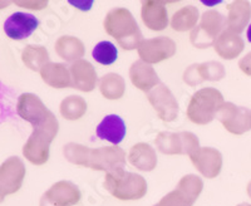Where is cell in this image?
Wrapping results in <instances>:
<instances>
[{"label": "cell", "instance_id": "1", "mask_svg": "<svg viewBox=\"0 0 251 206\" xmlns=\"http://www.w3.org/2000/svg\"><path fill=\"white\" fill-rule=\"evenodd\" d=\"M103 26L109 37L117 40L118 46L123 51L138 48L143 40L140 26L128 9H111L103 20Z\"/></svg>", "mask_w": 251, "mask_h": 206}, {"label": "cell", "instance_id": "2", "mask_svg": "<svg viewBox=\"0 0 251 206\" xmlns=\"http://www.w3.org/2000/svg\"><path fill=\"white\" fill-rule=\"evenodd\" d=\"M59 129L57 117L51 112L49 117L42 125L33 127V132L28 141L23 146V154L25 160L35 165L42 166L49 160V147L55 138Z\"/></svg>", "mask_w": 251, "mask_h": 206}, {"label": "cell", "instance_id": "3", "mask_svg": "<svg viewBox=\"0 0 251 206\" xmlns=\"http://www.w3.org/2000/svg\"><path fill=\"white\" fill-rule=\"evenodd\" d=\"M103 186L109 194L121 201H136L147 194V182L145 178L125 169L106 174Z\"/></svg>", "mask_w": 251, "mask_h": 206}, {"label": "cell", "instance_id": "4", "mask_svg": "<svg viewBox=\"0 0 251 206\" xmlns=\"http://www.w3.org/2000/svg\"><path fill=\"white\" fill-rule=\"evenodd\" d=\"M224 103V96L219 89L214 87L201 88L192 95L186 115L192 123L203 126L215 120Z\"/></svg>", "mask_w": 251, "mask_h": 206}, {"label": "cell", "instance_id": "5", "mask_svg": "<svg viewBox=\"0 0 251 206\" xmlns=\"http://www.w3.org/2000/svg\"><path fill=\"white\" fill-rule=\"evenodd\" d=\"M226 29V19L217 10H206L200 23L190 33V42L195 48L205 49L214 46L220 34Z\"/></svg>", "mask_w": 251, "mask_h": 206}, {"label": "cell", "instance_id": "6", "mask_svg": "<svg viewBox=\"0 0 251 206\" xmlns=\"http://www.w3.org/2000/svg\"><path fill=\"white\" fill-rule=\"evenodd\" d=\"M224 129L232 135H244L251 131V109L240 107L231 102H225L216 116Z\"/></svg>", "mask_w": 251, "mask_h": 206}, {"label": "cell", "instance_id": "7", "mask_svg": "<svg viewBox=\"0 0 251 206\" xmlns=\"http://www.w3.org/2000/svg\"><path fill=\"white\" fill-rule=\"evenodd\" d=\"M126 152L120 146H106L100 149H91L87 167L94 171H103L106 174L125 169Z\"/></svg>", "mask_w": 251, "mask_h": 206}, {"label": "cell", "instance_id": "8", "mask_svg": "<svg viewBox=\"0 0 251 206\" xmlns=\"http://www.w3.org/2000/svg\"><path fill=\"white\" fill-rule=\"evenodd\" d=\"M177 46L169 37H156L143 39L137 48L141 60L149 64L161 63L176 54Z\"/></svg>", "mask_w": 251, "mask_h": 206}, {"label": "cell", "instance_id": "9", "mask_svg": "<svg viewBox=\"0 0 251 206\" xmlns=\"http://www.w3.org/2000/svg\"><path fill=\"white\" fill-rule=\"evenodd\" d=\"M25 166L17 156L6 158L0 167V199L18 192L25 178Z\"/></svg>", "mask_w": 251, "mask_h": 206}, {"label": "cell", "instance_id": "10", "mask_svg": "<svg viewBox=\"0 0 251 206\" xmlns=\"http://www.w3.org/2000/svg\"><path fill=\"white\" fill-rule=\"evenodd\" d=\"M147 100L163 122H174L177 120L180 106L171 89L166 84L160 83L150 91L147 93Z\"/></svg>", "mask_w": 251, "mask_h": 206}, {"label": "cell", "instance_id": "11", "mask_svg": "<svg viewBox=\"0 0 251 206\" xmlns=\"http://www.w3.org/2000/svg\"><path fill=\"white\" fill-rule=\"evenodd\" d=\"M82 199V192L71 181H58L53 183L39 200V206H75Z\"/></svg>", "mask_w": 251, "mask_h": 206}, {"label": "cell", "instance_id": "12", "mask_svg": "<svg viewBox=\"0 0 251 206\" xmlns=\"http://www.w3.org/2000/svg\"><path fill=\"white\" fill-rule=\"evenodd\" d=\"M17 113L20 118L37 127L49 117L51 112L46 107L42 100L33 93L20 95L17 102Z\"/></svg>", "mask_w": 251, "mask_h": 206}, {"label": "cell", "instance_id": "13", "mask_svg": "<svg viewBox=\"0 0 251 206\" xmlns=\"http://www.w3.org/2000/svg\"><path fill=\"white\" fill-rule=\"evenodd\" d=\"M192 165L206 179L217 178L223 169V154L212 147H200L190 156Z\"/></svg>", "mask_w": 251, "mask_h": 206}, {"label": "cell", "instance_id": "14", "mask_svg": "<svg viewBox=\"0 0 251 206\" xmlns=\"http://www.w3.org/2000/svg\"><path fill=\"white\" fill-rule=\"evenodd\" d=\"M39 26V20L33 14L15 12L4 23V32L10 39L24 40L30 37Z\"/></svg>", "mask_w": 251, "mask_h": 206}, {"label": "cell", "instance_id": "15", "mask_svg": "<svg viewBox=\"0 0 251 206\" xmlns=\"http://www.w3.org/2000/svg\"><path fill=\"white\" fill-rule=\"evenodd\" d=\"M141 19L150 30L161 32L169 26V13L166 1L146 0L141 3Z\"/></svg>", "mask_w": 251, "mask_h": 206}, {"label": "cell", "instance_id": "16", "mask_svg": "<svg viewBox=\"0 0 251 206\" xmlns=\"http://www.w3.org/2000/svg\"><path fill=\"white\" fill-rule=\"evenodd\" d=\"M72 77V87L80 92H89L96 88L98 82L97 72L88 60L80 59L69 67Z\"/></svg>", "mask_w": 251, "mask_h": 206}, {"label": "cell", "instance_id": "17", "mask_svg": "<svg viewBox=\"0 0 251 206\" xmlns=\"http://www.w3.org/2000/svg\"><path fill=\"white\" fill-rule=\"evenodd\" d=\"M128 75L132 84L140 91L147 92V93L161 83L160 77L153 67L149 63H145L141 59L132 63Z\"/></svg>", "mask_w": 251, "mask_h": 206}, {"label": "cell", "instance_id": "18", "mask_svg": "<svg viewBox=\"0 0 251 206\" xmlns=\"http://www.w3.org/2000/svg\"><path fill=\"white\" fill-rule=\"evenodd\" d=\"M251 18V4L246 0H235L227 4L226 29L240 35L245 30Z\"/></svg>", "mask_w": 251, "mask_h": 206}, {"label": "cell", "instance_id": "19", "mask_svg": "<svg viewBox=\"0 0 251 206\" xmlns=\"http://www.w3.org/2000/svg\"><path fill=\"white\" fill-rule=\"evenodd\" d=\"M214 48L219 57L226 60H232L243 53L245 43L239 34L225 29L215 42Z\"/></svg>", "mask_w": 251, "mask_h": 206}, {"label": "cell", "instance_id": "20", "mask_svg": "<svg viewBox=\"0 0 251 206\" xmlns=\"http://www.w3.org/2000/svg\"><path fill=\"white\" fill-rule=\"evenodd\" d=\"M100 140L108 141L113 146H118L126 136V125L117 115H108L100 121L96 129Z\"/></svg>", "mask_w": 251, "mask_h": 206}, {"label": "cell", "instance_id": "21", "mask_svg": "<svg viewBox=\"0 0 251 206\" xmlns=\"http://www.w3.org/2000/svg\"><path fill=\"white\" fill-rule=\"evenodd\" d=\"M132 166L137 170L146 172H151L156 169L157 166V154L153 147L149 143L140 142L136 143L131 147L128 152V157Z\"/></svg>", "mask_w": 251, "mask_h": 206}, {"label": "cell", "instance_id": "22", "mask_svg": "<svg viewBox=\"0 0 251 206\" xmlns=\"http://www.w3.org/2000/svg\"><path fill=\"white\" fill-rule=\"evenodd\" d=\"M39 75L44 80V83L51 88L63 89L72 87L71 71L68 67H66V64L49 62L42 68Z\"/></svg>", "mask_w": 251, "mask_h": 206}, {"label": "cell", "instance_id": "23", "mask_svg": "<svg viewBox=\"0 0 251 206\" xmlns=\"http://www.w3.org/2000/svg\"><path fill=\"white\" fill-rule=\"evenodd\" d=\"M55 53L58 57L66 62H77L80 60L86 53V48L82 40L72 35H63L58 38L54 44Z\"/></svg>", "mask_w": 251, "mask_h": 206}, {"label": "cell", "instance_id": "24", "mask_svg": "<svg viewBox=\"0 0 251 206\" xmlns=\"http://www.w3.org/2000/svg\"><path fill=\"white\" fill-rule=\"evenodd\" d=\"M200 19L199 9L194 5H186L178 9L171 18L170 26L175 32H188L194 30L197 26V22Z\"/></svg>", "mask_w": 251, "mask_h": 206}, {"label": "cell", "instance_id": "25", "mask_svg": "<svg viewBox=\"0 0 251 206\" xmlns=\"http://www.w3.org/2000/svg\"><path fill=\"white\" fill-rule=\"evenodd\" d=\"M100 95L106 100L117 101L123 97L126 92V82L117 73H107L100 79Z\"/></svg>", "mask_w": 251, "mask_h": 206}, {"label": "cell", "instance_id": "26", "mask_svg": "<svg viewBox=\"0 0 251 206\" xmlns=\"http://www.w3.org/2000/svg\"><path fill=\"white\" fill-rule=\"evenodd\" d=\"M157 150L163 154H185V142L182 132H160L156 140Z\"/></svg>", "mask_w": 251, "mask_h": 206}, {"label": "cell", "instance_id": "27", "mask_svg": "<svg viewBox=\"0 0 251 206\" xmlns=\"http://www.w3.org/2000/svg\"><path fill=\"white\" fill-rule=\"evenodd\" d=\"M22 60L33 72H40L49 63V53L46 47L29 44L22 52Z\"/></svg>", "mask_w": 251, "mask_h": 206}, {"label": "cell", "instance_id": "28", "mask_svg": "<svg viewBox=\"0 0 251 206\" xmlns=\"http://www.w3.org/2000/svg\"><path fill=\"white\" fill-rule=\"evenodd\" d=\"M87 102L80 96H68L60 102L59 112L67 121H78L86 115Z\"/></svg>", "mask_w": 251, "mask_h": 206}, {"label": "cell", "instance_id": "29", "mask_svg": "<svg viewBox=\"0 0 251 206\" xmlns=\"http://www.w3.org/2000/svg\"><path fill=\"white\" fill-rule=\"evenodd\" d=\"M176 189L183 192L190 200L195 203L201 195V192H202L203 181L202 179L196 176V175L188 174L181 178V180L177 183Z\"/></svg>", "mask_w": 251, "mask_h": 206}, {"label": "cell", "instance_id": "30", "mask_svg": "<svg viewBox=\"0 0 251 206\" xmlns=\"http://www.w3.org/2000/svg\"><path fill=\"white\" fill-rule=\"evenodd\" d=\"M89 154H91V149L84 145H79V143L71 142L63 147V154H64L66 160H68L71 163L78 165V166L87 167Z\"/></svg>", "mask_w": 251, "mask_h": 206}, {"label": "cell", "instance_id": "31", "mask_svg": "<svg viewBox=\"0 0 251 206\" xmlns=\"http://www.w3.org/2000/svg\"><path fill=\"white\" fill-rule=\"evenodd\" d=\"M92 55L96 62L102 66H111L117 60L118 51L113 43L104 40V42H100L98 44H96L93 52H92Z\"/></svg>", "mask_w": 251, "mask_h": 206}, {"label": "cell", "instance_id": "32", "mask_svg": "<svg viewBox=\"0 0 251 206\" xmlns=\"http://www.w3.org/2000/svg\"><path fill=\"white\" fill-rule=\"evenodd\" d=\"M200 75L203 82L205 80H212V82L216 80V82H219V80L225 77V67L220 62H215V60L205 62V63L200 64Z\"/></svg>", "mask_w": 251, "mask_h": 206}, {"label": "cell", "instance_id": "33", "mask_svg": "<svg viewBox=\"0 0 251 206\" xmlns=\"http://www.w3.org/2000/svg\"><path fill=\"white\" fill-rule=\"evenodd\" d=\"M194 204H195L194 201L190 200V199L183 194V192H181L180 190L175 189L174 191L166 194L165 196H163V198L156 204V205L157 206H192Z\"/></svg>", "mask_w": 251, "mask_h": 206}, {"label": "cell", "instance_id": "34", "mask_svg": "<svg viewBox=\"0 0 251 206\" xmlns=\"http://www.w3.org/2000/svg\"><path fill=\"white\" fill-rule=\"evenodd\" d=\"M182 79L186 84H188L190 87H196L199 84H201L203 82V79L201 78L200 75V64L194 63L191 66H188L185 69L182 76Z\"/></svg>", "mask_w": 251, "mask_h": 206}, {"label": "cell", "instance_id": "35", "mask_svg": "<svg viewBox=\"0 0 251 206\" xmlns=\"http://www.w3.org/2000/svg\"><path fill=\"white\" fill-rule=\"evenodd\" d=\"M15 4L23 8H28L30 10H42L48 5L46 0H26V1H15Z\"/></svg>", "mask_w": 251, "mask_h": 206}, {"label": "cell", "instance_id": "36", "mask_svg": "<svg viewBox=\"0 0 251 206\" xmlns=\"http://www.w3.org/2000/svg\"><path fill=\"white\" fill-rule=\"evenodd\" d=\"M239 68L243 72L244 75L251 77V52H249L248 54L244 55L241 59L239 60Z\"/></svg>", "mask_w": 251, "mask_h": 206}, {"label": "cell", "instance_id": "37", "mask_svg": "<svg viewBox=\"0 0 251 206\" xmlns=\"http://www.w3.org/2000/svg\"><path fill=\"white\" fill-rule=\"evenodd\" d=\"M246 37H248V40L251 43V24L249 26L248 30H246Z\"/></svg>", "mask_w": 251, "mask_h": 206}, {"label": "cell", "instance_id": "38", "mask_svg": "<svg viewBox=\"0 0 251 206\" xmlns=\"http://www.w3.org/2000/svg\"><path fill=\"white\" fill-rule=\"evenodd\" d=\"M246 192H248L249 198L251 199V181L248 183V186H246Z\"/></svg>", "mask_w": 251, "mask_h": 206}, {"label": "cell", "instance_id": "39", "mask_svg": "<svg viewBox=\"0 0 251 206\" xmlns=\"http://www.w3.org/2000/svg\"><path fill=\"white\" fill-rule=\"evenodd\" d=\"M236 206H251V204H249V203H241V204H239V205H236Z\"/></svg>", "mask_w": 251, "mask_h": 206}, {"label": "cell", "instance_id": "40", "mask_svg": "<svg viewBox=\"0 0 251 206\" xmlns=\"http://www.w3.org/2000/svg\"><path fill=\"white\" fill-rule=\"evenodd\" d=\"M153 206H157V205H153Z\"/></svg>", "mask_w": 251, "mask_h": 206}]
</instances>
